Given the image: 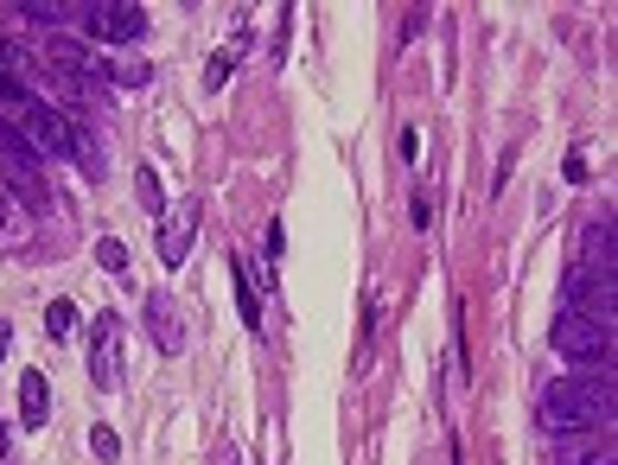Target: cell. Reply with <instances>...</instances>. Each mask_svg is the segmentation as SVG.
Here are the masks:
<instances>
[{
  "label": "cell",
  "mask_w": 618,
  "mask_h": 465,
  "mask_svg": "<svg viewBox=\"0 0 618 465\" xmlns=\"http://www.w3.org/2000/svg\"><path fill=\"white\" fill-rule=\"evenodd\" d=\"M536 421L548 434H567V440H587L599 427H612V370H599L593 383H548L536 402Z\"/></svg>",
  "instance_id": "1"
},
{
  "label": "cell",
  "mask_w": 618,
  "mask_h": 465,
  "mask_svg": "<svg viewBox=\"0 0 618 465\" xmlns=\"http://www.w3.org/2000/svg\"><path fill=\"white\" fill-rule=\"evenodd\" d=\"M0 173H7V185H13V192H20L32 210L52 205V185H45V159L32 154L20 134H13V122H0Z\"/></svg>",
  "instance_id": "2"
},
{
  "label": "cell",
  "mask_w": 618,
  "mask_h": 465,
  "mask_svg": "<svg viewBox=\"0 0 618 465\" xmlns=\"http://www.w3.org/2000/svg\"><path fill=\"white\" fill-rule=\"evenodd\" d=\"M555 351L587 370H612V326L580 319V312H555Z\"/></svg>",
  "instance_id": "3"
},
{
  "label": "cell",
  "mask_w": 618,
  "mask_h": 465,
  "mask_svg": "<svg viewBox=\"0 0 618 465\" xmlns=\"http://www.w3.org/2000/svg\"><path fill=\"white\" fill-rule=\"evenodd\" d=\"M13 115H20V122H13V134H20V141H27L39 159H64V154H71V122H64L52 103L27 96V103L13 108Z\"/></svg>",
  "instance_id": "4"
},
{
  "label": "cell",
  "mask_w": 618,
  "mask_h": 465,
  "mask_svg": "<svg viewBox=\"0 0 618 465\" xmlns=\"http://www.w3.org/2000/svg\"><path fill=\"white\" fill-rule=\"evenodd\" d=\"M83 27L103 45H141L147 39V13L128 7V0H103V7H83Z\"/></svg>",
  "instance_id": "5"
},
{
  "label": "cell",
  "mask_w": 618,
  "mask_h": 465,
  "mask_svg": "<svg viewBox=\"0 0 618 465\" xmlns=\"http://www.w3.org/2000/svg\"><path fill=\"white\" fill-rule=\"evenodd\" d=\"M90 383L96 389H122V319L96 312V344H90Z\"/></svg>",
  "instance_id": "6"
},
{
  "label": "cell",
  "mask_w": 618,
  "mask_h": 465,
  "mask_svg": "<svg viewBox=\"0 0 618 465\" xmlns=\"http://www.w3.org/2000/svg\"><path fill=\"white\" fill-rule=\"evenodd\" d=\"M562 312H580V319H599V326H612V281H593V275H580V268H567Z\"/></svg>",
  "instance_id": "7"
},
{
  "label": "cell",
  "mask_w": 618,
  "mask_h": 465,
  "mask_svg": "<svg viewBox=\"0 0 618 465\" xmlns=\"http://www.w3.org/2000/svg\"><path fill=\"white\" fill-rule=\"evenodd\" d=\"M147 332H154V344L173 358V351H185V312L173 293H147Z\"/></svg>",
  "instance_id": "8"
},
{
  "label": "cell",
  "mask_w": 618,
  "mask_h": 465,
  "mask_svg": "<svg viewBox=\"0 0 618 465\" xmlns=\"http://www.w3.org/2000/svg\"><path fill=\"white\" fill-rule=\"evenodd\" d=\"M192 236H198V205H179L173 217H166V230H159V261H166V268H185Z\"/></svg>",
  "instance_id": "9"
},
{
  "label": "cell",
  "mask_w": 618,
  "mask_h": 465,
  "mask_svg": "<svg viewBox=\"0 0 618 465\" xmlns=\"http://www.w3.org/2000/svg\"><path fill=\"white\" fill-rule=\"evenodd\" d=\"M580 275L612 281V217H606V224H587V236H580Z\"/></svg>",
  "instance_id": "10"
},
{
  "label": "cell",
  "mask_w": 618,
  "mask_h": 465,
  "mask_svg": "<svg viewBox=\"0 0 618 465\" xmlns=\"http://www.w3.org/2000/svg\"><path fill=\"white\" fill-rule=\"evenodd\" d=\"M230 268H236V312H243L249 332H261V275H256V261L236 256Z\"/></svg>",
  "instance_id": "11"
},
{
  "label": "cell",
  "mask_w": 618,
  "mask_h": 465,
  "mask_svg": "<svg viewBox=\"0 0 618 465\" xmlns=\"http://www.w3.org/2000/svg\"><path fill=\"white\" fill-rule=\"evenodd\" d=\"M45 414H52V383H45V370H27L20 376V421L45 427Z\"/></svg>",
  "instance_id": "12"
},
{
  "label": "cell",
  "mask_w": 618,
  "mask_h": 465,
  "mask_svg": "<svg viewBox=\"0 0 618 465\" xmlns=\"http://www.w3.org/2000/svg\"><path fill=\"white\" fill-rule=\"evenodd\" d=\"M71 159L83 166V179H103L109 173V154L96 147V134L83 128V122H71Z\"/></svg>",
  "instance_id": "13"
},
{
  "label": "cell",
  "mask_w": 618,
  "mask_h": 465,
  "mask_svg": "<svg viewBox=\"0 0 618 465\" xmlns=\"http://www.w3.org/2000/svg\"><path fill=\"white\" fill-rule=\"evenodd\" d=\"M249 52V39H236V45H224V52L210 58L205 64V90H224V83H230V71H236V58Z\"/></svg>",
  "instance_id": "14"
},
{
  "label": "cell",
  "mask_w": 618,
  "mask_h": 465,
  "mask_svg": "<svg viewBox=\"0 0 618 465\" xmlns=\"http://www.w3.org/2000/svg\"><path fill=\"white\" fill-rule=\"evenodd\" d=\"M134 198H141V210H147V217H159V210H166V192H159V173H154V166H141V173H134Z\"/></svg>",
  "instance_id": "15"
},
{
  "label": "cell",
  "mask_w": 618,
  "mask_h": 465,
  "mask_svg": "<svg viewBox=\"0 0 618 465\" xmlns=\"http://www.w3.org/2000/svg\"><path fill=\"white\" fill-rule=\"evenodd\" d=\"M45 332L71 338V332H78V307H71V300H52V307H45Z\"/></svg>",
  "instance_id": "16"
},
{
  "label": "cell",
  "mask_w": 618,
  "mask_h": 465,
  "mask_svg": "<svg viewBox=\"0 0 618 465\" xmlns=\"http://www.w3.org/2000/svg\"><path fill=\"white\" fill-rule=\"evenodd\" d=\"M96 261H103L109 275H128V249H122L115 236H103V242H96Z\"/></svg>",
  "instance_id": "17"
},
{
  "label": "cell",
  "mask_w": 618,
  "mask_h": 465,
  "mask_svg": "<svg viewBox=\"0 0 618 465\" xmlns=\"http://www.w3.org/2000/svg\"><path fill=\"white\" fill-rule=\"evenodd\" d=\"M90 453H96V459H115V453H122L115 427H103V421H96V427H90Z\"/></svg>",
  "instance_id": "18"
},
{
  "label": "cell",
  "mask_w": 618,
  "mask_h": 465,
  "mask_svg": "<svg viewBox=\"0 0 618 465\" xmlns=\"http://www.w3.org/2000/svg\"><path fill=\"white\" fill-rule=\"evenodd\" d=\"M261 249H268V261H281V249H287V236H281V224H268V242H261Z\"/></svg>",
  "instance_id": "19"
},
{
  "label": "cell",
  "mask_w": 618,
  "mask_h": 465,
  "mask_svg": "<svg viewBox=\"0 0 618 465\" xmlns=\"http://www.w3.org/2000/svg\"><path fill=\"white\" fill-rule=\"evenodd\" d=\"M7 344H13V326H7V319H0V363H7Z\"/></svg>",
  "instance_id": "20"
},
{
  "label": "cell",
  "mask_w": 618,
  "mask_h": 465,
  "mask_svg": "<svg viewBox=\"0 0 618 465\" xmlns=\"http://www.w3.org/2000/svg\"><path fill=\"white\" fill-rule=\"evenodd\" d=\"M217 465H236V446H217Z\"/></svg>",
  "instance_id": "21"
},
{
  "label": "cell",
  "mask_w": 618,
  "mask_h": 465,
  "mask_svg": "<svg viewBox=\"0 0 618 465\" xmlns=\"http://www.w3.org/2000/svg\"><path fill=\"white\" fill-rule=\"evenodd\" d=\"M0 459H7V421H0Z\"/></svg>",
  "instance_id": "22"
},
{
  "label": "cell",
  "mask_w": 618,
  "mask_h": 465,
  "mask_svg": "<svg viewBox=\"0 0 618 465\" xmlns=\"http://www.w3.org/2000/svg\"><path fill=\"white\" fill-rule=\"evenodd\" d=\"M0 224H7V185H0Z\"/></svg>",
  "instance_id": "23"
}]
</instances>
